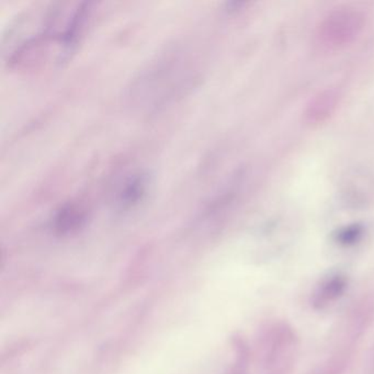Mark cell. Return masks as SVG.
Returning a JSON list of instances; mask_svg holds the SVG:
<instances>
[{"mask_svg":"<svg viewBox=\"0 0 374 374\" xmlns=\"http://www.w3.org/2000/svg\"><path fill=\"white\" fill-rule=\"evenodd\" d=\"M88 3L38 4L13 19L3 41L6 62L16 71L59 67L71 59L89 25Z\"/></svg>","mask_w":374,"mask_h":374,"instance_id":"cell-1","label":"cell"},{"mask_svg":"<svg viewBox=\"0 0 374 374\" xmlns=\"http://www.w3.org/2000/svg\"><path fill=\"white\" fill-rule=\"evenodd\" d=\"M365 26V16L353 8L329 13L316 31V44L325 51H337L355 41Z\"/></svg>","mask_w":374,"mask_h":374,"instance_id":"cell-2","label":"cell"},{"mask_svg":"<svg viewBox=\"0 0 374 374\" xmlns=\"http://www.w3.org/2000/svg\"><path fill=\"white\" fill-rule=\"evenodd\" d=\"M348 287V279L345 275L335 273L325 278L316 288L312 298V303L316 309H324L325 306L339 299Z\"/></svg>","mask_w":374,"mask_h":374,"instance_id":"cell-3","label":"cell"},{"mask_svg":"<svg viewBox=\"0 0 374 374\" xmlns=\"http://www.w3.org/2000/svg\"><path fill=\"white\" fill-rule=\"evenodd\" d=\"M337 93L335 90H325L314 97L306 108L305 119L311 124H319L326 121L333 115L338 103Z\"/></svg>","mask_w":374,"mask_h":374,"instance_id":"cell-4","label":"cell"},{"mask_svg":"<svg viewBox=\"0 0 374 374\" xmlns=\"http://www.w3.org/2000/svg\"><path fill=\"white\" fill-rule=\"evenodd\" d=\"M147 185L149 181L146 175L142 173L133 174L131 177L128 178L118 193V205L123 209H130L139 204L145 197Z\"/></svg>","mask_w":374,"mask_h":374,"instance_id":"cell-5","label":"cell"},{"mask_svg":"<svg viewBox=\"0 0 374 374\" xmlns=\"http://www.w3.org/2000/svg\"><path fill=\"white\" fill-rule=\"evenodd\" d=\"M86 219V211L81 205L76 203L66 204L56 214L55 226L56 231L61 234L69 233L81 229Z\"/></svg>","mask_w":374,"mask_h":374,"instance_id":"cell-6","label":"cell"},{"mask_svg":"<svg viewBox=\"0 0 374 374\" xmlns=\"http://www.w3.org/2000/svg\"><path fill=\"white\" fill-rule=\"evenodd\" d=\"M362 235V230L359 226H350L337 234V241L343 245H353L359 241Z\"/></svg>","mask_w":374,"mask_h":374,"instance_id":"cell-7","label":"cell"}]
</instances>
